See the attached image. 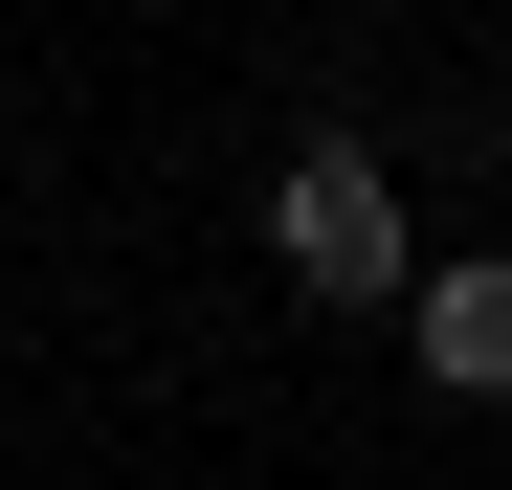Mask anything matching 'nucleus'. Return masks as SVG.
I'll use <instances>...</instances> for the list:
<instances>
[{"label":"nucleus","mask_w":512,"mask_h":490,"mask_svg":"<svg viewBox=\"0 0 512 490\" xmlns=\"http://www.w3.org/2000/svg\"><path fill=\"white\" fill-rule=\"evenodd\" d=\"M268 268H290V312H401L423 290V223L379 179V134H290L268 156Z\"/></svg>","instance_id":"nucleus-1"},{"label":"nucleus","mask_w":512,"mask_h":490,"mask_svg":"<svg viewBox=\"0 0 512 490\" xmlns=\"http://www.w3.org/2000/svg\"><path fill=\"white\" fill-rule=\"evenodd\" d=\"M401 357H423V401H512V245H423Z\"/></svg>","instance_id":"nucleus-2"}]
</instances>
